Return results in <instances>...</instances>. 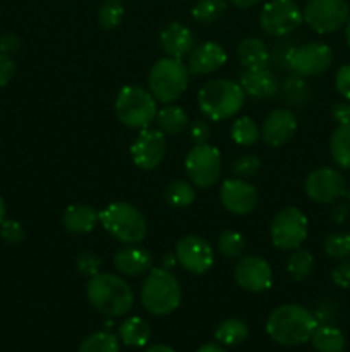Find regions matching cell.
Returning <instances> with one entry per match:
<instances>
[{
  "label": "cell",
  "instance_id": "6da1fadb",
  "mask_svg": "<svg viewBox=\"0 0 350 352\" xmlns=\"http://www.w3.org/2000/svg\"><path fill=\"white\" fill-rule=\"evenodd\" d=\"M318 318L299 305L278 306L266 320V332L280 346H299L311 340Z\"/></svg>",
  "mask_w": 350,
  "mask_h": 352
},
{
  "label": "cell",
  "instance_id": "7a4b0ae2",
  "mask_svg": "<svg viewBox=\"0 0 350 352\" xmlns=\"http://www.w3.org/2000/svg\"><path fill=\"white\" fill-rule=\"evenodd\" d=\"M86 294L96 311L112 318L127 315L134 306V292L130 285L113 274H98L89 278Z\"/></svg>",
  "mask_w": 350,
  "mask_h": 352
},
{
  "label": "cell",
  "instance_id": "3957f363",
  "mask_svg": "<svg viewBox=\"0 0 350 352\" xmlns=\"http://www.w3.org/2000/svg\"><path fill=\"white\" fill-rule=\"evenodd\" d=\"M141 301L153 316L170 315L180 306V282L168 268H151L141 287Z\"/></svg>",
  "mask_w": 350,
  "mask_h": 352
},
{
  "label": "cell",
  "instance_id": "277c9868",
  "mask_svg": "<svg viewBox=\"0 0 350 352\" xmlns=\"http://www.w3.org/2000/svg\"><path fill=\"white\" fill-rule=\"evenodd\" d=\"M246 93L239 82L230 79H211L198 93V105L202 116L215 122L230 119L244 105Z\"/></svg>",
  "mask_w": 350,
  "mask_h": 352
},
{
  "label": "cell",
  "instance_id": "5b68a950",
  "mask_svg": "<svg viewBox=\"0 0 350 352\" xmlns=\"http://www.w3.org/2000/svg\"><path fill=\"white\" fill-rule=\"evenodd\" d=\"M100 223L106 234L122 244L143 243L148 234V222L143 213L126 201L110 203L100 212Z\"/></svg>",
  "mask_w": 350,
  "mask_h": 352
},
{
  "label": "cell",
  "instance_id": "8992f818",
  "mask_svg": "<svg viewBox=\"0 0 350 352\" xmlns=\"http://www.w3.org/2000/svg\"><path fill=\"white\" fill-rule=\"evenodd\" d=\"M115 113L120 124L129 129H148L156 120L158 102L150 89L124 86L115 98Z\"/></svg>",
  "mask_w": 350,
  "mask_h": 352
},
{
  "label": "cell",
  "instance_id": "52a82bcc",
  "mask_svg": "<svg viewBox=\"0 0 350 352\" xmlns=\"http://www.w3.org/2000/svg\"><path fill=\"white\" fill-rule=\"evenodd\" d=\"M189 69L182 58H160L151 67L148 78V88L156 102L174 103L180 98L189 86Z\"/></svg>",
  "mask_w": 350,
  "mask_h": 352
},
{
  "label": "cell",
  "instance_id": "ba28073f",
  "mask_svg": "<svg viewBox=\"0 0 350 352\" xmlns=\"http://www.w3.org/2000/svg\"><path fill=\"white\" fill-rule=\"evenodd\" d=\"M307 217L297 206H285L277 215L270 227L271 243L283 251H295L307 239Z\"/></svg>",
  "mask_w": 350,
  "mask_h": 352
},
{
  "label": "cell",
  "instance_id": "9c48e42d",
  "mask_svg": "<svg viewBox=\"0 0 350 352\" xmlns=\"http://www.w3.org/2000/svg\"><path fill=\"white\" fill-rule=\"evenodd\" d=\"M350 7L347 0H309L302 10V19L319 34L335 33L347 24Z\"/></svg>",
  "mask_w": 350,
  "mask_h": 352
},
{
  "label": "cell",
  "instance_id": "30bf717a",
  "mask_svg": "<svg viewBox=\"0 0 350 352\" xmlns=\"http://www.w3.org/2000/svg\"><path fill=\"white\" fill-rule=\"evenodd\" d=\"M185 172L194 186L208 189L216 184L222 174V153L211 144H194L184 162Z\"/></svg>",
  "mask_w": 350,
  "mask_h": 352
},
{
  "label": "cell",
  "instance_id": "8fae6325",
  "mask_svg": "<svg viewBox=\"0 0 350 352\" xmlns=\"http://www.w3.org/2000/svg\"><path fill=\"white\" fill-rule=\"evenodd\" d=\"M302 10L294 0H270L259 14L261 30L273 38H283L302 23Z\"/></svg>",
  "mask_w": 350,
  "mask_h": 352
},
{
  "label": "cell",
  "instance_id": "7c38bea8",
  "mask_svg": "<svg viewBox=\"0 0 350 352\" xmlns=\"http://www.w3.org/2000/svg\"><path fill=\"white\" fill-rule=\"evenodd\" d=\"M305 195L316 203H336L347 195V182L342 172L331 167H319L305 179Z\"/></svg>",
  "mask_w": 350,
  "mask_h": 352
},
{
  "label": "cell",
  "instance_id": "4fadbf2b",
  "mask_svg": "<svg viewBox=\"0 0 350 352\" xmlns=\"http://www.w3.org/2000/svg\"><path fill=\"white\" fill-rule=\"evenodd\" d=\"M175 258L184 270L194 275H205L215 263V251L202 237L184 236L175 246Z\"/></svg>",
  "mask_w": 350,
  "mask_h": 352
},
{
  "label": "cell",
  "instance_id": "5bb4252c",
  "mask_svg": "<svg viewBox=\"0 0 350 352\" xmlns=\"http://www.w3.org/2000/svg\"><path fill=\"white\" fill-rule=\"evenodd\" d=\"M331 62V48L326 43L312 41V43H305L294 48L290 60H288V67L302 78H312V76H319L328 71Z\"/></svg>",
  "mask_w": 350,
  "mask_h": 352
},
{
  "label": "cell",
  "instance_id": "9a60e30c",
  "mask_svg": "<svg viewBox=\"0 0 350 352\" xmlns=\"http://www.w3.org/2000/svg\"><path fill=\"white\" fill-rule=\"evenodd\" d=\"M233 278L240 289L253 294L268 291L273 285L271 265L261 256H244L233 268Z\"/></svg>",
  "mask_w": 350,
  "mask_h": 352
},
{
  "label": "cell",
  "instance_id": "2e32d148",
  "mask_svg": "<svg viewBox=\"0 0 350 352\" xmlns=\"http://www.w3.org/2000/svg\"><path fill=\"white\" fill-rule=\"evenodd\" d=\"M167 153V138L161 131L143 129L130 144V157L141 170H153L163 162Z\"/></svg>",
  "mask_w": 350,
  "mask_h": 352
},
{
  "label": "cell",
  "instance_id": "e0dca14e",
  "mask_svg": "<svg viewBox=\"0 0 350 352\" xmlns=\"http://www.w3.org/2000/svg\"><path fill=\"white\" fill-rule=\"evenodd\" d=\"M220 201L233 215H249L256 210L259 196L257 189L246 179H226L220 189Z\"/></svg>",
  "mask_w": 350,
  "mask_h": 352
},
{
  "label": "cell",
  "instance_id": "ac0fdd59",
  "mask_svg": "<svg viewBox=\"0 0 350 352\" xmlns=\"http://www.w3.org/2000/svg\"><path fill=\"white\" fill-rule=\"evenodd\" d=\"M297 131V119L288 109H275L268 113L261 127V138L270 146L278 148L294 138Z\"/></svg>",
  "mask_w": 350,
  "mask_h": 352
},
{
  "label": "cell",
  "instance_id": "d6986e66",
  "mask_svg": "<svg viewBox=\"0 0 350 352\" xmlns=\"http://www.w3.org/2000/svg\"><path fill=\"white\" fill-rule=\"evenodd\" d=\"M226 62V52L215 41H205L189 54L187 69L194 76H208L222 69Z\"/></svg>",
  "mask_w": 350,
  "mask_h": 352
},
{
  "label": "cell",
  "instance_id": "ffe728a7",
  "mask_svg": "<svg viewBox=\"0 0 350 352\" xmlns=\"http://www.w3.org/2000/svg\"><path fill=\"white\" fill-rule=\"evenodd\" d=\"M239 85L246 96L254 100L273 98L278 93V81L268 67L244 69L239 76Z\"/></svg>",
  "mask_w": 350,
  "mask_h": 352
},
{
  "label": "cell",
  "instance_id": "44dd1931",
  "mask_svg": "<svg viewBox=\"0 0 350 352\" xmlns=\"http://www.w3.org/2000/svg\"><path fill=\"white\" fill-rule=\"evenodd\" d=\"M113 265H115L117 272H120V275L141 277L153 268V256L144 248L129 244V246L120 248L117 251L115 256H113Z\"/></svg>",
  "mask_w": 350,
  "mask_h": 352
},
{
  "label": "cell",
  "instance_id": "7402d4cb",
  "mask_svg": "<svg viewBox=\"0 0 350 352\" xmlns=\"http://www.w3.org/2000/svg\"><path fill=\"white\" fill-rule=\"evenodd\" d=\"M194 33L182 23H170L160 33V47L167 57L184 58L194 50Z\"/></svg>",
  "mask_w": 350,
  "mask_h": 352
},
{
  "label": "cell",
  "instance_id": "603a6c76",
  "mask_svg": "<svg viewBox=\"0 0 350 352\" xmlns=\"http://www.w3.org/2000/svg\"><path fill=\"white\" fill-rule=\"evenodd\" d=\"M100 222V213L93 206L75 203L64 212L62 223L71 234H89Z\"/></svg>",
  "mask_w": 350,
  "mask_h": 352
},
{
  "label": "cell",
  "instance_id": "cb8c5ba5",
  "mask_svg": "<svg viewBox=\"0 0 350 352\" xmlns=\"http://www.w3.org/2000/svg\"><path fill=\"white\" fill-rule=\"evenodd\" d=\"M237 57H239L242 69H263L270 64V48L266 47L259 38H244L237 48Z\"/></svg>",
  "mask_w": 350,
  "mask_h": 352
},
{
  "label": "cell",
  "instance_id": "d4e9b609",
  "mask_svg": "<svg viewBox=\"0 0 350 352\" xmlns=\"http://www.w3.org/2000/svg\"><path fill=\"white\" fill-rule=\"evenodd\" d=\"M151 327L141 316H130L119 327V339L127 347H144L150 342Z\"/></svg>",
  "mask_w": 350,
  "mask_h": 352
},
{
  "label": "cell",
  "instance_id": "484cf974",
  "mask_svg": "<svg viewBox=\"0 0 350 352\" xmlns=\"http://www.w3.org/2000/svg\"><path fill=\"white\" fill-rule=\"evenodd\" d=\"M158 129L163 134L178 136L189 127V113L182 107H175L168 103L156 113Z\"/></svg>",
  "mask_w": 350,
  "mask_h": 352
},
{
  "label": "cell",
  "instance_id": "4316f807",
  "mask_svg": "<svg viewBox=\"0 0 350 352\" xmlns=\"http://www.w3.org/2000/svg\"><path fill=\"white\" fill-rule=\"evenodd\" d=\"M311 342L318 352H343L347 344L342 330L331 325H318L312 333Z\"/></svg>",
  "mask_w": 350,
  "mask_h": 352
},
{
  "label": "cell",
  "instance_id": "83f0119b",
  "mask_svg": "<svg viewBox=\"0 0 350 352\" xmlns=\"http://www.w3.org/2000/svg\"><path fill=\"white\" fill-rule=\"evenodd\" d=\"M249 336V329H247L246 323L239 318H229L225 322L220 323L215 330V339L216 342L222 344V346L233 347L242 344L244 340Z\"/></svg>",
  "mask_w": 350,
  "mask_h": 352
},
{
  "label": "cell",
  "instance_id": "f1b7e54d",
  "mask_svg": "<svg viewBox=\"0 0 350 352\" xmlns=\"http://www.w3.org/2000/svg\"><path fill=\"white\" fill-rule=\"evenodd\" d=\"M329 153L335 164L350 170V124L338 126L329 138Z\"/></svg>",
  "mask_w": 350,
  "mask_h": 352
},
{
  "label": "cell",
  "instance_id": "f546056e",
  "mask_svg": "<svg viewBox=\"0 0 350 352\" xmlns=\"http://www.w3.org/2000/svg\"><path fill=\"white\" fill-rule=\"evenodd\" d=\"M230 138L239 146H253L261 138V131L250 117L244 116L233 120L232 127H230Z\"/></svg>",
  "mask_w": 350,
  "mask_h": 352
},
{
  "label": "cell",
  "instance_id": "4dcf8cb0",
  "mask_svg": "<svg viewBox=\"0 0 350 352\" xmlns=\"http://www.w3.org/2000/svg\"><path fill=\"white\" fill-rule=\"evenodd\" d=\"M165 199L170 206L175 208H185V206H191L196 199V189L191 182L182 181H172L170 184L165 188Z\"/></svg>",
  "mask_w": 350,
  "mask_h": 352
},
{
  "label": "cell",
  "instance_id": "1f68e13d",
  "mask_svg": "<svg viewBox=\"0 0 350 352\" xmlns=\"http://www.w3.org/2000/svg\"><path fill=\"white\" fill-rule=\"evenodd\" d=\"M120 339L112 332H95L86 337L78 352H119Z\"/></svg>",
  "mask_w": 350,
  "mask_h": 352
},
{
  "label": "cell",
  "instance_id": "d6a6232c",
  "mask_svg": "<svg viewBox=\"0 0 350 352\" xmlns=\"http://www.w3.org/2000/svg\"><path fill=\"white\" fill-rule=\"evenodd\" d=\"M226 2L225 0H198L192 7L191 14L194 21L199 24H211L218 21L225 14Z\"/></svg>",
  "mask_w": 350,
  "mask_h": 352
},
{
  "label": "cell",
  "instance_id": "836d02e7",
  "mask_svg": "<svg viewBox=\"0 0 350 352\" xmlns=\"http://www.w3.org/2000/svg\"><path fill=\"white\" fill-rule=\"evenodd\" d=\"M312 267H314V256L307 250H295L294 254L287 261V272L295 282L304 280L305 277H309Z\"/></svg>",
  "mask_w": 350,
  "mask_h": 352
},
{
  "label": "cell",
  "instance_id": "e575fe53",
  "mask_svg": "<svg viewBox=\"0 0 350 352\" xmlns=\"http://www.w3.org/2000/svg\"><path fill=\"white\" fill-rule=\"evenodd\" d=\"M216 246H218V251L223 256L229 258V260H237V258H240L244 254L246 239L237 230H223L218 236Z\"/></svg>",
  "mask_w": 350,
  "mask_h": 352
},
{
  "label": "cell",
  "instance_id": "d590c367",
  "mask_svg": "<svg viewBox=\"0 0 350 352\" xmlns=\"http://www.w3.org/2000/svg\"><path fill=\"white\" fill-rule=\"evenodd\" d=\"M122 0H105L98 9V23L103 30H115L122 24Z\"/></svg>",
  "mask_w": 350,
  "mask_h": 352
},
{
  "label": "cell",
  "instance_id": "8d00e7d4",
  "mask_svg": "<svg viewBox=\"0 0 350 352\" xmlns=\"http://www.w3.org/2000/svg\"><path fill=\"white\" fill-rule=\"evenodd\" d=\"M325 253L333 260L350 258V236L343 232H331L325 239Z\"/></svg>",
  "mask_w": 350,
  "mask_h": 352
},
{
  "label": "cell",
  "instance_id": "74e56055",
  "mask_svg": "<svg viewBox=\"0 0 350 352\" xmlns=\"http://www.w3.org/2000/svg\"><path fill=\"white\" fill-rule=\"evenodd\" d=\"M307 85L304 82L302 76L295 74L290 76L287 81L283 82V96L287 98L288 103H294V105H301L307 98Z\"/></svg>",
  "mask_w": 350,
  "mask_h": 352
},
{
  "label": "cell",
  "instance_id": "f35d334b",
  "mask_svg": "<svg viewBox=\"0 0 350 352\" xmlns=\"http://www.w3.org/2000/svg\"><path fill=\"white\" fill-rule=\"evenodd\" d=\"M259 167H261L259 158L254 157V155H242V157H239L235 162H233L232 170L235 177L249 179L257 174Z\"/></svg>",
  "mask_w": 350,
  "mask_h": 352
},
{
  "label": "cell",
  "instance_id": "ab89813d",
  "mask_svg": "<svg viewBox=\"0 0 350 352\" xmlns=\"http://www.w3.org/2000/svg\"><path fill=\"white\" fill-rule=\"evenodd\" d=\"M75 267H78L79 274L91 278L100 274L102 260H100L95 253H91V251H84V253H79L78 260H75Z\"/></svg>",
  "mask_w": 350,
  "mask_h": 352
},
{
  "label": "cell",
  "instance_id": "60d3db41",
  "mask_svg": "<svg viewBox=\"0 0 350 352\" xmlns=\"http://www.w3.org/2000/svg\"><path fill=\"white\" fill-rule=\"evenodd\" d=\"M0 237L7 244H19L24 239V229L16 220H3L0 223Z\"/></svg>",
  "mask_w": 350,
  "mask_h": 352
},
{
  "label": "cell",
  "instance_id": "b9f144b4",
  "mask_svg": "<svg viewBox=\"0 0 350 352\" xmlns=\"http://www.w3.org/2000/svg\"><path fill=\"white\" fill-rule=\"evenodd\" d=\"M189 134H191V140L194 144H206L209 141V124L205 119H198L191 124L189 127Z\"/></svg>",
  "mask_w": 350,
  "mask_h": 352
},
{
  "label": "cell",
  "instance_id": "7bdbcfd3",
  "mask_svg": "<svg viewBox=\"0 0 350 352\" xmlns=\"http://www.w3.org/2000/svg\"><path fill=\"white\" fill-rule=\"evenodd\" d=\"M335 88L336 91L340 93L342 98H345L347 102H350V64L342 65V67L336 71Z\"/></svg>",
  "mask_w": 350,
  "mask_h": 352
},
{
  "label": "cell",
  "instance_id": "ee69618b",
  "mask_svg": "<svg viewBox=\"0 0 350 352\" xmlns=\"http://www.w3.org/2000/svg\"><path fill=\"white\" fill-rule=\"evenodd\" d=\"M14 72H16V62L12 60V57L0 54V88L9 85L10 79L14 78Z\"/></svg>",
  "mask_w": 350,
  "mask_h": 352
},
{
  "label": "cell",
  "instance_id": "f6af8a7d",
  "mask_svg": "<svg viewBox=\"0 0 350 352\" xmlns=\"http://www.w3.org/2000/svg\"><path fill=\"white\" fill-rule=\"evenodd\" d=\"M331 278L338 287L349 289L350 287V260L342 261L338 267H335V270H333L331 274Z\"/></svg>",
  "mask_w": 350,
  "mask_h": 352
},
{
  "label": "cell",
  "instance_id": "bcb514c9",
  "mask_svg": "<svg viewBox=\"0 0 350 352\" xmlns=\"http://www.w3.org/2000/svg\"><path fill=\"white\" fill-rule=\"evenodd\" d=\"M331 117L338 126H349L350 124V102L335 103L331 109Z\"/></svg>",
  "mask_w": 350,
  "mask_h": 352
},
{
  "label": "cell",
  "instance_id": "7dc6e473",
  "mask_svg": "<svg viewBox=\"0 0 350 352\" xmlns=\"http://www.w3.org/2000/svg\"><path fill=\"white\" fill-rule=\"evenodd\" d=\"M21 47V40L16 33H5L0 38V54L14 55Z\"/></svg>",
  "mask_w": 350,
  "mask_h": 352
},
{
  "label": "cell",
  "instance_id": "c3c4849f",
  "mask_svg": "<svg viewBox=\"0 0 350 352\" xmlns=\"http://www.w3.org/2000/svg\"><path fill=\"white\" fill-rule=\"evenodd\" d=\"M349 217V208L345 205H335L331 210V219L335 223L345 222V219Z\"/></svg>",
  "mask_w": 350,
  "mask_h": 352
},
{
  "label": "cell",
  "instance_id": "681fc988",
  "mask_svg": "<svg viewBox=\"0 0 350 352\" xmlns=\"http://www.w3.org/2000/svg\"><path fill=\"white\" fill-rule=\"evenodd\" d=\"M230 2L235 7H239V9H249V7H254L256 3H259L261 0H230Z\"/></svg>",
  "mask_w": 350,
  "mask_h": 352
},
{
  "label": "cell",
  "instance_id": "f907efd6",
  "mask_svg": "<svg viewBox=\"0 0 350 352\" xmlns=\"http://www.w3.org/2000/svg\"><path fill=\"white\" fill-rule=\"evenodd\" d=\"M196 352H226L223 349L222 346H218V344H205L202 347H199Z\"/></svg>",
  "mask_w": 350,
  "mask_h": 352
},
{
  "label": "cell",
  "instance_id": "816d5d0a",
  "mask_svg": "<svg viewBox=\"0 0 350 352\" xmlns=\"http://www.w3.org/2000/svg\"><path fill=\"white\" fill-rule=\"evenodd\" d=\"M144 352H175L170 346H165V344H156V346L148 347Z\"/></svg>",
  "mask_w": 350,
  "mask_h": 352
},
{
  "label": "cell",
  "instance_id": "f5cc1de1",
  "mask_svg": "<svg viewBox=\"0 0 350 352\" xmlns=\"http://www.w3.org/2000/svg\"><path fill=\"white\" fill-rule=\"evenodd\" d=\"M163 261H165V265H167V267H163V268H168V270H170L172 265L177 263V258H175V253L174 254H167V256L163 258Z\"/></svg>",
  "mask_w": 350,
  "mask_h": 352
},
{
  "label": "cell",
  "instance_id": "db71d44e",
  "mask_svg": "<svg viewBox=\"0 0 350 352\" xmlns=\"http://www.w3.org/2000/svg\"><path fill=\"white\" fill-rule=\"evenodd\" d=\"M5 203H3V198L2 196H0V223L3 222V220H5Z\"/></svg>",
  "mask_w": 350,
  "mask_h": 352
},
{
  "label": "cell",
  "instance_id": "11a10c76",
  "mask_svg": "<svg viewBox=\"0 0 350 352\" xmlns=\"http://www.w3.org/2000/svg\"><path fill=\"white\" fill-rule=\"evenodd\" d=\"M345 40H347V45L350 47V17L345 24Z\"/></svg>",
  "mask_w": 350,
  "mask_h": 352
},
{
  "label": "cell",
  "instance_id": "9f6ffc18",
  "mask_svg": "<svg viewBox=\"0 0 350 352\" xmlns=\"http://www.w3.org/2000/svg\"><path fill=\"white\" fill-rule=\"evenodd\" d=\"M345 196H347V199H349V203H350V188L347 189V195Z\"/></svg>",
  "mask_w": 350,
  "mask_h": 352
},
{
  "label": "cell",
  "instance_id": "6f0895ef",
  "mask_svg": "<svg viewBox=\"0 0 350 352\" xmlns=\"http://www.w3.org/2000/svg\"><path fill=\"white\" fill-rule=\"evenodd\" d=\"M349 236H350V232H349Z\"/></svg>",
  "mask_w": 350,
  "mask_h": 352
}]
</instances>
